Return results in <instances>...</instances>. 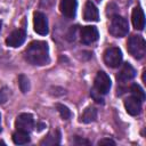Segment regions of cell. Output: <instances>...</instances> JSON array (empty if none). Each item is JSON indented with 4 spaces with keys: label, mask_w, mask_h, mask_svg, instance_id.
Listing matches in <instances>:
<instances>
[{
    "label": "cell",
    "mask_w": 146,
    "mask_h": 146,
    "mask_svg": "<svg viewBox=\"0 0 146 146\" xmlns=\"http://www.w3.org/2000/svg\"><path fill=\"white\" fill-rule=\"evenodd\" d=\"M25 59L33 65H46L49 63V47L44 41H32L25 50Z\"/></svg>",
    "instance_id": "cell-1"
},
{
    "label": "cell",
    "mask_w": 146,
    "mask_h": 146,
    "mask_svg": "<svg viewBox=\"0 0 146 146\" xmlns=\"http://www.w3.org/2000/svg\"><path fill=\"white\" fill-rule=\"evenodd\" d=\"M127 49L135 58L140 59L146 54V42L141 35H131L127 43Z\"/></svg>",
    "instance_id": "cell-2"
},
{
    "label": "cell",
    "mask_w": 146,
    "mask_h": 146,
    "mask_svg": "<svg viewBox=\"0 0 146 146\" xmlns=\"http://www.w3.org/2000/svg\"><path fill=\"white\" fill-rule=\"evenodd\" d=\"M108 31L115 38H122V36H124L129 32L128 21L124 17L120 16V15L113 16L112 17V21H111V24H110V27H108Z\"/></svg>",
    "instance_id": "cell-3"
},
{
    "label": "cell",
    "mask_w": 146,
    "mask_h": 146,
    "mask_svg": "<svg viewBox=\"0 0 146 146\" xmlns=\"http://www.w3.org/2000/svg\"><path fill=\"white\" fill-rule=\"evenodd\" d=\"M104 62L108 67H119L122 63V51L117 47H110L104 52Z\"/></svg>",
    "instance_id": "cell-4"
},
{
    "label": "cell",
    "mask_w": 146,
    "mask_h": 146,
    "mask_svg": "<svg viewBox=\"0 0 146 146\" xmlns=\"http://www.w3.org/2000/svg\"><path fill=\"white\" fill-rule=\"evenodd\" d=\"M95 90L99 94V95H105L110 91L111 89V79L110 76L103 72L99 71L95 78Z\"/></svg>",
    "instance_id": "cell-5"
},
{
    "label": "cell",
    "mask_w": 146,
    "mask_h": 146,
    "mask_svg": "<svg viewBox=\"0 0 146 146\" xmlns=\"http://www.w3.org/2000/svg\"><path fill=\"white\" fill-rule=\"evenodd\" d=\"M33 26L34 31L40 35H46L49 31L48 29V21L44 14L40 11H35L33 15Z\"/></svg>",
    "instance_id": "cell-6"
},
{
    "label": "cell",
    "mask_w": 146,
    "mask_h": 146,
    "mask_svg": "<svg viewBox=\"0 0 146 146\" xmlns=\"http://www.w3.org/2000/svg\"><path fill=\"white\" fill-rule=\"evenodd\" d=\"M33 116L29 113H22L17 116L15 121V127L17 130H22L25 132H30L33 128Z\"/></svg>",
    "instance_id": "cell-7"
},
{
    "label": "cell",
    "mask_w": 146,
    "mask_h": 146,
    "mask_svg": "<svg viewBox=\"0 0 146 146\" xmlns=\"http://www.w3.org/2000/svg\"><path fill=\"white\" fill-rule=\"evenodd\" d=\"M25 39H26V33H25V31L22 30V29H18V30L13 31V32L8 35V38L6 39V43H7V46H9V47L16 48V47L22 46V44L24 43Z\"/></svg>",
    "instance_id": "cell-8"
},
{
    "label": "cell",
    "mask_w": 146,
    "mask_h": 146,
    "mask_svg": "<svg viewBox=\"0 0 146 146\" xmlns=\"http://www.w3.org/2000/svg\"><path fill=\"white\" fill-rule=\"evenodd\" d=\"M98 36L99 34H98V30L96 29V26H84L81 29L80 38H81V41L86 44L97 41Z\"/></svg>",
    "instance_id": "cell-9"
},
{
    "label": "cell",
    "mask_w": 146,
    "mask_h": 146,
    "mask_svg": "<svg viewBox=\"0 0 146 146\" xmlns=\"http://www.w3.org/2000/svg\"><path fill=\"white\" fill-rule=\"evenodd\" d=\"M76 7H78L76 0H60L59 3L60 13L67 18H73L75 16Z\"/></svg>",
    "instance_id": "cell-10"
},
{
    "label": "cell",
    "mask_w": 146,
    "mask_h": 146,
    "mask_svg": "<svg viewBox=\"0 0 146 146\" xmlns=\"http://www.w3.org/2000/svg\"><path fill=\"white\" fill-rule=\"evenodd\" d=\"M124 107L130 115H138L141 112V102L136 97L131 96L124 100Z\"/></svg>",
    "instance_id": "cell-11"
},
{
    "label": "cell",
    "mask_w": 146,
    "mask_h": 146,
    "mask_svg": "<svg viewBox=\"0 0 146 146\" xmlns=\"http://www.w3.org/2000/svg\"><path fill=\"white\" fill-rule=\"evenodd\" d=\"M83 18L89 22H97L99 19V13L97 7L91 2L87 1L84 5V10H83Z\"/></svg>",
    "instance_id": "cell-12"
},
{
    "label": "cell",
    "mask_w": 146,
    "mask_h": 146,
    "mask_svg": "<svg viewBox=\"0 0 146 146\" xmlns=\"http://www.w3.org/2000/svg\"><path fill=\"white\" fill-rule=\"evenodd\" d=\"M131 21H132V25L136 30H143L145 27V15L140 7L133 8L132 15H131Z\"/></svg>",
    "instance_id": "cell-13"
},
{
    "label": "cell",
    "mask_w": 146,
    "mask_h": 146,
    "mask_svg": "<svg viewBox=\"0 0 146 146\" xmlns=\"http://www.w3.org/2000/svg\"><path fill=\"white\" fill-rule=\"evenodd\" d=\"M135 75H136V71H135V68H133L129 63H125V64H123L121 71L119 72L117 81H120V82L130 81L131 79L135 78Z\"/></svg>",
    "instance_id": "cell-14"
},
{
    "label": "cell",
    "mask_w": 146,
    "mask_h": 146,
    "mask_svg": "<svg viewBox=\"0 0 146 146\" xmlns=\"http://www.w3.org/2000/svg\"><path fill=\"white\" fill-rule=\"evenodd\" d=\"M96 119H97V110L91 106L87 107L81 115V122H83V123L94 122V121H96Z\"/></svg>",
    "instance_id": "cell-15"
},
{
    "label": "cell",
    "mask_w": 146,
    "mask_h": 146,
    "mask_svg": "<svg viewBox=\"0 0 146 146\" xmlns=\"http://www.w3.org/2000/svg\"><path fill=\"white\" fill-rule=\"evenodd\" d=\"M13 141H14L16 145H24V144H27V143L30 141L29 132H25V131H22V130H17V131L14 132V135H13Z\"/></svg>",
    "instance_id": "cell-16"
},
{
    "label": "cell",
    "mask_w": 146,
    "mask_h": 146,
    "mask_svg": "<svg viewBox=\"0 0 146 146\" xmlns=\"http://www.w3.org/2000/svg\"><path fill=\"white\" fill-rule=\"evenodd\" d=\"M60 141V135L59 131H55V132H50L47 137H44L41 141L40 145H57Z\"/></svg>",
    "instance_id": "cell-17"
},
{
    "label": "cell",
    "mask_w": 146,
    "mask_h": 146,
    "mask_svg": "<svg viewBox=\"0 0 146 146\" xmlns=\"http://www.w3.org/2000/svg\"><path fill=\"white\" fill-rule=\"evenodd\" d=\"M130 91H131L132 96L136 97L137 99H139L140 102H143V100L145 99V92H144L143 88H141L139 84L133 83V84L131 86V88H130Z\"/></svg>",
    "instance_id": "cell-18"
},
{
    "label": "cell",
    "mask_w": 146,
    "mask_h": 146,
    "mask_svg": "<svg viewBox=\"0 0 146 146\" xmlns=\"http://www.w3.org/2000/svg\"><path fill=\"white\" fill-rule=\"evenodd\" d=\"M18 86H19L21 91H22L23 94H26V92L30 90V81H29V79H27L25 75L21 74V75L18 76Z\"/></svg>",
    "instance_id": "cell-19"
},
{
    "label": "cell",
    "mask_w": 146,
    "mask_h": 146,
    "mask_svg": "<svg viewBox=\"0 0 146 146\" xmlns=\"http://www.w3.org/2000/svg\"><path fill=\"white\" fill-rule=\"evenodd\" d=\"M56 108H57V111L59 112L62 119H64V120H68V119L71 117V111H70L68 107H66L65 105L57 104V105H56Z\"/></svg>",
    "instance_id": "cell-20"
},
{
    "label": "cell",
    "mask_w": 146,
    "mask_h": 146,
    "mask_svg": "<svg viewBox=\"0 0 146 146\" xmlns=\"http://www.w3.org/2000/svg\"><path fill=\"white\" fill-rule=\"evenodd\" d=\"M8 96H9V90L7 88H2L0 90V105L7 102Z\"/></svg>",
    "instance_id": "cell-21"
},
{
    "label": "cell",
    "mask_w": 146,
    "mask_h": 146,
    "mask_svg": "<svg viewBox=\"0 0 146 146\" xmlns=\"http://www.w3.org/2000/svg\"><path fill=\"white\" fill-rule=\"evenodd\" d=\"M98 145H115V143H114L112 139L105 138V139H100V140L98 141Z\"/></svg>",
    "instance_id": "cell-22"
},
{
    "label": "cell",
    "mask_w": 146,
    "mask_h": 146,
    "mask_svg": "<svg viewBox=\"0 0 146 146\" xmlns=\"http://www.w3.org/2000/svg\"><path fill=\"white\" fill-rule=\"evenodd\" d=\"M75 144H78V145H81V144L89 145V141H88V140H86V139H81L80 137H76V138H75Z\"/></svg>",
    "instance_id": "cell-23"
},
{
    "label": "cell",
    "mask_w": 146,
    "mask_h": 146,
    "mask_svg": "<svg viewBox=\"0 0 146 146\" xmlns=\"http://www.w3.org/2000/svg\"><path fill=\"white\" fill-rule=\"evenodd\" d=\"M0 145H6V144H5V141H2V140H0Z\"/></svg>",
    "instance_id": "cell-24"
},
{
    "label": "cell",
    "mask_w": 146,
    "mask_h": 146,
    "mask_svg": "<svg viewBox=\"0 0 146 146\" xmlns=\"http://www.w3.org/2000/svg\"><path fill=\"white\" fill-rule=\"evenodd\" d=\"M0 131H1V115H0Z\"/></svg>",
    "instance_id": "cell-25"
},
{
    "label": "cell",
    "mask_w": 146,
    "mask_h": 146,
    "mask_svg": "<svg viewBox=\"0 0 146 146\" xmlns=\"http://www.w3.org/2000/svg\"><path fill=\"white\" fill-rule=\"evenodd\" d=\"M1 26H2V23H1V21H0V31H1Z\"/></svg>",
    "instance_id": "cell-26"
}]
</instances>
